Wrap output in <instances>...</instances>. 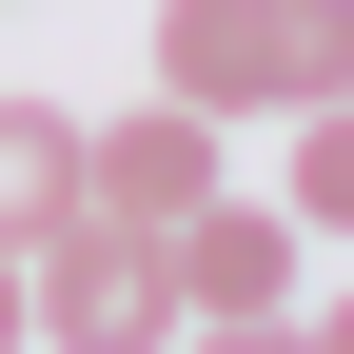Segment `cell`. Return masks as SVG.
Instances as JSON below:
<instances>
[{"label": "cell", "instance_id": "cell-3", "mask_svg": "<svg viewBox=\"0 0 354 354\" xmlns=\"http://www.w3.org/2000/svg\"><path fill=\"white\" fill-rule=\"evenodd\" d=\"M20 335H79V354L158 335V256L118 236V216H59V236H20Z\"/></svg>", "mask_w": 354, "mask_h": 354}, {"label": "cell", "instance_id": "cell-1", "mask_svg": "<svg viewBox=\"0 0 354 354\" xmlns=\"http://www.w3.org/2000/svg\"><path fill=\"white\" fill-rule=\"evenodd\" d=\"M158 99H197V118L354 99V0H158Z\"/></svg>", "mask_w": 354, "mask_h": 354}, {"label": "cell", "instance_id": "cell-7", "mask_svg": "<svg viewBox=\"0 0 354 354\" xmlns=\"http://www.w3.org/2000/svg\"><path fill=\"white\" fill-rule=\"evenodd\" d=\"M0 354H20V256H0Z\"/></svg>", "mask_w": 354, "mask_h": 354}, {"label": "cell", "instance_id": "cell-6", "mask_svg": "<svg viewBox=\"0 0 354 354\" xmlns=\"http://www.w3.org/2000/svg\"><path fill=\"white\" fill-rule=\"evenodd\" d=\"M276 216H295V236H335V216H354V99H315V138H295V197H276Z\"/></svg>", "mask_w": 354, "mask_h": 354}, {"label": "cell", "instance_id": "cell-2", "mask_svg": "<svg viewBox=\"0 0 354 354\" xmlns=\"http://www.w3.org/2000/svg\"><path fill=\"white\" fill-rule=\"evenodd\" d=\"M158 335H276L295 315V216H256V197H197V216H158Z\"/></svg>", "mask_w": 354, "mask_h": 354}, {"label": "cell", "instance_id": "cell-5", "mask_svg": "<svg viewBox=\"0 0 354 354\" xmlns=\"http://www.w3.org/2000/svg\"><path fill=\"white\" fill-rule=\"evenodd\" d=\"M59 216H79V118L59 99H0V256L59 236Z\"/></svg>", "mask_w": 354, "mask_h": 354}, {"label": "cell", "instance_id": "cell-4", "mask_svg": "<svg viewBox=\"0 0 354 354\" xmlns=\"http://www.w3.org/2000/svg\"><path fill=\"white\" fill-rule=\"evenodd\" d=\"M216 197V118L197 99H138V118H79V216H118V236H158V216Z\"/></svg>", "mask_w": 354, "mask_h": 354}]
</instances>
